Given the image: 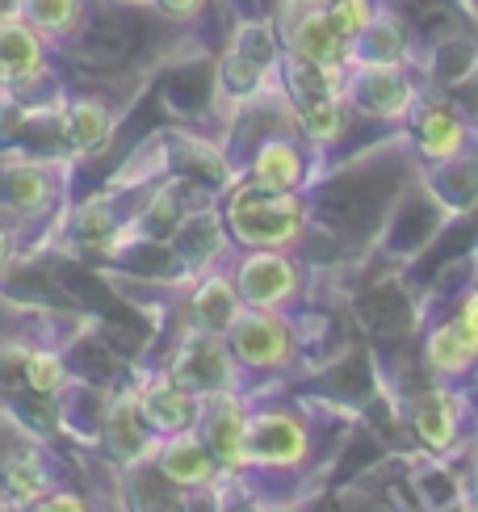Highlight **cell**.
Instances as JSON below:
<instances>
[{
    "label": "cell",
    "mask_w": 478,
    "mask_h": 512,
    "mask_svg": "<svg viewBox=\"0 0 478 512\" xmlns=\"http://www.w3.org/2000/svg\"><path fill=\"white\" fill-rule=\"evenodd\" d=\"M307 227V206L281 189H244L231 202V231L252 248H286Z\"/></svg>",
    "instance_id": "1"
},
{
    "label": "cell",
    "mask_w": 478,
    "mask_h": 512,
    "mask_svg": "<svg viewBox=\"0 0 478 512\" xmlns=\"http://www.w3.org/2000/svg\"><path fill=\"white\" fill-rule=\"evenodd\" d=\"M227 340H231L235 361H244L252 370H277L290 361V328L273 311L244 307L235 324L227 328Z\"/></svg>",
    "instance_id": "2"
},
{
    "label": "cell",
    "mask_w": 478,
    "mask_h": 512,
    "mask_svg": "<svg viewBox=\"0 0 478 512\" xmlns=\"http://www.w3.org/2000/svg\"><path fill=\"white\" fill-rule=\"evenodd\" d=\"M198 424H202V441L219 458V466H227V471L248 466V416L235 395H214L198 412Z\"/></svg>",
    "instance_id": "3"
},
{
    "label": "cell",
    "mask_w": 478,
    "mask_h": 512,
    "mask_svg": "<svg viewBox=\"0 0 478 512\" xmlns=\"http://www.w3.org/2000/svg\"><path fill=\"white\" fill-rule=\"evenodd\" d=\"M235 290L248 307L273 311L298 290V273L286 256H273V248H265V252H256L252 261H244V269L235 277Z\"/></svg>",
    "instance_id": "4"
},
{
    "label": "cell",
    "mask_w": 478,
    "mask_h": 512,
    "mask_svg": "<svg viewBox=\"0 0 478 512\" xmlns=\"http://www.w3.org/2000/svg\"><path fill=\"white\" fill-rule=\"evenodd\" d=\"M307 454V437L290 416H260L248 420V462H298Z\"/></svg>",
    "instance_id": "5"
},
{
    "label": "cell",
    "mask_w": 478,
    "mask_h": 512,
    "mask_svg": "<svg viewBox=\"0 0 478 512\" xmlns=\"http://www.w3.org/2000/svg\"><path fill=\"white\" fill-rule=\"evenodd\" d=\"M160 466L172 483L181 487H198V483H210L214 479V466L219 458L210 454V445L202 441V433H172L164 441V454H160Z\"/></svg>",
    "instance_id": "6"
},
{
    "label": "cell",
    "mask_w": 478,
    "mask_h": 512,
    "mask_svg": "<svg viewBox=\"0 0 478 512\" xmlns=\"http://www.w3.org/2000/svg\"><path fill=\"white\" fill-rule=\"evenodd\" d=\"M198 403H193V395L181 387V382H160V387H151L143 395V420L151 424V429H160L164 437L172 433H185L193 420H198Z\"/></svg>",
    "instance_id": "7"
},
{
    "label": "cell",
    "mask_w": 478,
    "mask_h": 512,
    "mask_svg": "<svg viewBox=\"0 0 478 512\" xmlns=\"http://www.w3.org/2000/svg\"><path fill=\"white\" fill-rule=\"evenodd\" d=\"M453 399H458L453 391H428L416 403V433L432 450H453V445H458L462 416H458V403Z\"/></svg>",
    "instance_id": "8"
},
{
    "label": "cell",
    "mask_w": 478,
    "mask_h": 512,
    "mask_svg": "<svg viewBox=\"0 0 478 512\" xmlns=\"http://www.w3.org/2000/svg\"><path fill=\"white\" fill-rule=\"evenodd\" d=\"M294 51L302 63H319V68H336L344 59V34L332 26V17L323 13H311L307 21H298L294 26Z\"/></svg>",
    "instance_id": "9"
},
{
    "label": "cell",
    "mask_w": 478,
    "mask_h": 512,
    "mask_svg": "<svg viewBox=\"0 0 478 512\" xmlns=\"http://www.w3.org/2000/svg\"><path fill=\"white\" fill-rule=\"evenodd\" d=\"M357 97H361L365 110H374V114H399L403 105L411 101L407 84L399 80L395 68H386V63H369V68L361 72V80H357Z\"/></svg>",
    "instance_id": "10"
},
{
    "label": "cell",
    "mask_w": 478,
    "mask_h": 512,
    "mask_svg": "<svg viewBox=\"0 0 478 512\" xmlns=\"http://www.w3.org/2000/svg\"><path fill=\"white\" fill-rule=\"evenodd\" d=\"M302 181V156L294 143H265L256 156V185L265 189H281V194H294V185Z\"/></svg>",
    "instance_id": "11"
},
{
    "label": "cell",
    "mask_w": 478,
    "mask_h": 512,
    "mask_svg": "<svg viewBox=\"0 0 478 512\" xmlns=\"http://www.w3.org/2000/svg\"><path fill=\"white\" fill-rule=\"evenodd\" d=\"M34 72H38V38L26 26L5 21V26H0V80L17 84Z\"/></svg>",
    "instance_id": "12"
},
{
    "label": "cell",
    "mask_w": 478,
    "mask_h": 512,
    "mask_svg": "<svg viewBox=\"0 0 478 512\" xmlns=\"http://www.w3.org/2000/svg\"><path fill=\"white\" fill-rule=\"evenodd\" d=\"M474 361H478V353L470 349V340L462 336L458 324H441L437 332L428 336V366L437 370L441 378H458V374H466Z\"/></svg>",
    "instance_id": "13"
},
{
    "label": "cell",
    "mask_w": 478,
    "mask_h": 512,
    "mask_svg": "<svg viewBox=\"0 0 478 512\" xmlns=\"http://www.w3.org/2000/svg\"><path fill=\"white\" fill-rule=\"evenodd\" d=\"M193 307H198L206 332L227 336V328L239 319V311H244V298H239V290L231 282H223V277H210V282L198 290V303Z\"/></svg>",
    "instance_id": "14"
},
{
    "label": "cell",
    "mask_w": 478,
    "mask_h": 512,
    "mask_svg": "<svg viewBox=\"0 0 478 512\" xmlns=\"http://www.w3.org/2000/svg\"><path fill=\"white\" fill-rule=\"evenodd\" d=\"M0 479H5V492H9L13 508H21V512H26L38 496H47V471H42V462H38L34 450L13 454Z\"/></svg>",
    "instance_id": "15"
},
{
    "label": "cell",
    "mask_w": 478,
    "mask_h": 512,
    "mask_svg": "<svg viewBox=\"0 0 478 512\" xmlns=\"http://www.w3.org/2000/svg\"><path fill=\"white\" fill-rule=\"evenodd\" d=\"M63 131H68V139L80 147V152H93V147H101L105 139H110V114H105L97 101H80L68 110Z\"/></svg>",
    "instance_id": "16"
},
{
    "label": "cell",
    "mask_w": 478,
    "mask_h": 512,
    "mask_svg": "<svg viewBox=\"0 0 478 512\" xmlns=\"http://www.w3.org/2000/svg\"><path fill=\"white\" fill-rule=\"evenodd\" d=\"M420 139H424V152L432 156V160H449V156H458L462 152V122L453 118V114H445V110H432L428 118H424V126H420Z\"/></svg>",
    "instance_id": "17"
},
{
    "label": "cell",
    "mask_w": 478,
    "mask_h": 512,
    "mask_svg": "<svg viewBox=\"0 0 478 512\" xmlns=\"http://www.w3.org/2000/svg\"><path fill=\"white\" fill-rule=\"evenodd\" d=\"M63 361H59V353H30L26 357V382L34 391H42V395H51V391H59L63 387Z\"/></svg>",
    "instance_id": "18"
},
{
    "label": "cell",
    "mask_w": 478,
    "mask_h": 512,
    "mask_svg": "<svg viewBox=\"0 0 478 512\" xmlns=\"http://www.w3.org/2000/svg\"><path fill=\"white\" fill-rule=\"evenodd\" d=\"M302 122L315 139H336L340 135V105L336 97H319V101H307L302 105Z\"/></svg>",
    "instance_id": "19"
},
{
    "label": "cell",
    "mask_w": 478,
    "mask_h": 512,
    "mask_svg": "<svg viewBox=\"0 0 478 512\" xmlns=\"http://www.w3.org/2000/svg\"><path fill=\"white\" fill-rule=\"evenodd\" d=\"M328 17H332V26H336L344 38L369 30V5H365V0H336Z\"/></svg>",
    "instance_id": "20"
},
{
    "label": "cell",
    "mask_w": 478,
    "mask_h": 512,
    "mask_svg": "<svg viewBox=\"0 0 478 512\" xmlns=\"http://www.w3.org/2000/svg\"><path fill=\"white\" fill-rule=\"evenodd\" d=\"M26 9H30V17H34V26L59 30V26H68V21H72L76 0H26Z\"/></svg>",
    "instance_id": "21"
},
{
    "label": "cell",
    "mask_w": 478,
    "mask_h": 512,
    "mask_svg": "<svg viewBox=\"0 0 478 512\" xmlns=\"http://www.w3.org/2000/svg\"><path fill=\"white\" fill-rule=\"evenodd\" d=\"M26 512H89V504H84L76 492H51V496H38Z\"/></svg>",
    "instance_id": "22"
},
{
    "label": "cell",
    "mask_w": 478,
    "mask_h": 512,
    "mask_svg": "<svg viewBox=\"0 0 478 512\" xmlns=\"http://www.w3.org/2000/svg\"><path fill=\"white\" fill-rule=\"evenodd\" d=\"M9 198H13L17 206H38V198H42L38 173H17V177L9 181Z\"/></svg>",
    "instance_id": "23"
},
{
    "label": "cell",
    "mask_w": 478,
    "mask_h": 512,
    "mask_svg": "<svg viewBox=\"0 0 478 512\" xmlns=\"http://www.w3.org/2000/svg\"><path fill=\"white\" fill-rule=\"evenodd\" d=\"M453 324L462 328V336L470 340V349L478 353V290L462 303V311H458V319H453Z\"/></svg>",
    "instance_id": "24"
},
{
    "label": "cell",
    "mask_w": 478,
    "mask_h": 512,
    "mask_svg": "<svg viewBox=\"0 0 478 512\" xmlns=\"http://www.w3.org/2000/svg\"><path fill=\"white\" fill-rule=\"evenodd\" d=\"M160 5L168 13H189V9H198V0H160Z\"/></svg>",
    "instance_id": "25"
},
{
    "label": "cell",
    "mask_w": 478,
    "mask_h": 512,
    "mask_svg": "<svg viewBox=\"0 0 478 512\" xmlns=\"http://www.w3.org/2000/svg\"><path fill=\"white\" fill-rule=\"evenodd\" d=\"M21 9V0H0V17H13Z\"/></svg>",
    "instance_id": "26"
},
{
    "label": "cell",
    "mask_w": 478,
    "mask_h": 512,
    "mask_svg": "<svg viewBox=\"0 0 478 512\" xmlns=\"http://www.w3.org/2000/svg\"><path fill=\"white\" fill-rule=\"evenodd\" d=\"M5 261H9V236L0 231V269H5Z\"/></svg>",
    "instance_id": "27"
},
{
    "label": "cell",
    "mask_w": 478,
    "mask_h": 512,
    "mask_svg": "<svg viewBox=\"0 0 478 512\" xmlns=\"http://www.w3.org/2000/svg\"><path fill=\"white\" fill-rule=\"evenodd\" d=\"M470 487H474V496H478V466L470 471ZM474 504H478V500H474Z\"/></svg>",
    "instance_id": "28"
},
{
    "label": "cell",
    "mask_w": 478,
    "mask_h": 512,
    "mask_svg": "<svg viewBox=\"0 0 478 512\" xmlns=\"http://www.w3.org/2000/svg\"><path fill=\"white\" fill-rule=\"evenodd\" d=\"M9 512H21V508H9Z\"/></svg>",
    "instance_id": "29"
},
{
    "label": "cell",
    "mask_w": 478,
    "mask_h": 512,
    "mask_svg": "<svg viewBox=\"0 0 478 512\" xmlns=\"http://www.w3.org/2000/svg\"><path fill=\"white\" fill-rule=\"evenodd\" d=\"M474 512H478V508H474Z\"/></svg>",
    "instance_id": "30"
}]
</instances>
